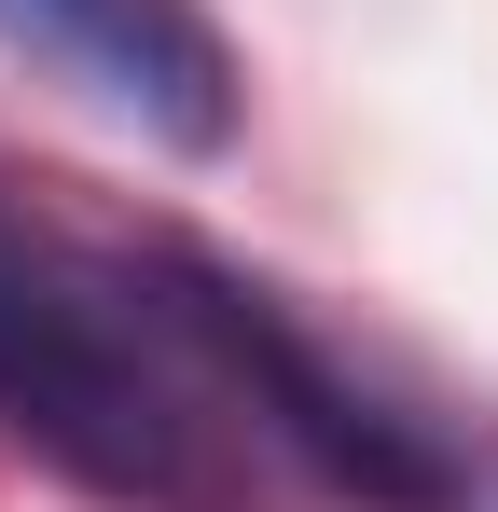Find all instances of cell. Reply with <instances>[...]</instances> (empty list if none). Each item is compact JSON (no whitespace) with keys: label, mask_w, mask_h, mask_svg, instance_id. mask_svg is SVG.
<instances>
[{"label":"cell","mask_w":498,"mask_h":512,"mask_svg":"<svg viewBox=\"0 0 498 512\" xmlns=\"http://www.w3.org/2000/svg\"><path fill=\"white\" fill-rule=\"evenodd\" d=\"M0 429L111 512H263L277 429L194 291V250L70 236L0 194Z\"/></svg>","instance_id":"obj_1"},{"label":"cell","mask_w":498,"mask_h":512,"mask_svg":"<svg viewBox=\"0 0 498 512\" xmlns=\"http://www.w3.org/2000/svg\"><path fill=\"white\" fill-rule=\"evenodd\" d=\"M0 42L28 70H56L83 111L139 125L166 153H222L236 139V42L208 0H0Z\"/></svg>","instance_id":"obj_2"}]
</instances>
